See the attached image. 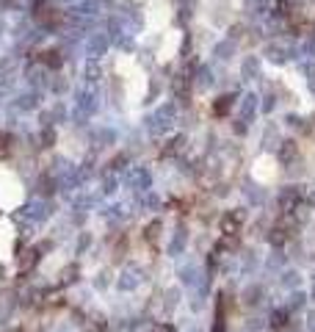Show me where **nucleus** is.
Segmentation results:
<instances>
[{
	"label": "nucleus",
	"mask_w": 315,
	"mask_h": 332,
	"mask_svg": "<svg viewBox=\"0 0 315 332\" xmlns=\"http://www.w3.org/2000/svg\"><path fill=\"white\" fill-rule=\"evenodd\" d=\"M241 219H244V216H241V213H235V216H224V221H221V230H224V235L227 238H230V235H235L238 233V227H241Z\"/></svg>",
	"instance_id": "obj_1"
},
{
	"label": "nucleus",
	"mask_w": 315,
	"mask_h": 332,
	"mask_svg": "<svg viewBox=\"0 0 315 332\" xmlns=\"http://www.w3.org/2000/svg\"><path fill=\"white\" fill-rule=\"evenodd\" d=\"M8 149H11V144H8V136L0 133V158H6V155H8Z\"/></svg>",
	"instance_id": "obj_2"
},
{
	"label": "nucleus",
	"mask_w": 315,
	"mask_h": 332,
	"mask_svg": "<svg viewBox=\"0 0 315 332\" xmlns=\"http://www.w3.org/2000/svg\"><path fill=\"white\" fill-rule=\"evenodd\" d=\"M152 332H175V327H172V324H158Z\"/></svg>",
	"instance_id": "obj_3"
}]
</instances>
